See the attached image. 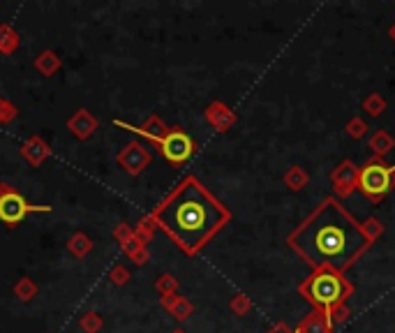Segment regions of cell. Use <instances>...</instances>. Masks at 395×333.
<instances>
[{
	"label": "cell",
	"instance_id": "6da1fadb",
	"mask_svg": "<svg viewBox=\"0 0 395 333\" xmlns=\"http://www.w3.org/2000/svg\"><path fill=\"white\" fill-rule=\"evenodd\" d=\"M368 238L363 229L333 202L317 209L291 234V246L315 266L342 271L363 253Z\"/></svg>",
	"mask_w": 395,
	"mask_h": 333
},
{
	"label": "cell",
	"instance_id": "7a4b0ae2",
	"mask_svg": "<svg viewBox=\"0 0 395 333\" xmlns=\"http://www.w3.org/2000/svg\"><path fill=\"white\" fill-rule=\"evenodd\" d=\"M160 227L188 253H196L210 236L229 220L218 199L201 187L196 179H188L155 211Z\"/></svg>",
	"mask_w": 395,
	"mask_h": 333
},
{
	"label": "cell",
	"instance_id": "3957f363",
	"mask_svg": "<svg viewBox=\"0 0 395 333\" xmlns=\"http://www.w3.org/2000/svg\"><path fill=\"white\" fill-rule=\"evenodd\" d=\"M305 294H308L317 306L330 308V306L340 303V301L345 299L347 285L335 271H330V268H321V271L312 275L310 282L305 285Z\"/></svg>",
	"mask_w": 395,
	"mask_h": 333
},
{
	"label": "cell",
	"instance_id": "277c9868",
	"mask_svg": "<svg viewBox=\"0 0 395 333\" xmlns=\"http://www.w3.org/2000/svg\"><path fill=\"white\" fill-rule=\"evenodd\" d=\"M393 174L395 165H381V162H370L361 169L359 174V185L361 190L372 199H379L391 190L393 185Z\"/></svg>",
	"mask_w": 395,
	"mask_h": 333
},
{
	"label": "cell",
	"instance_id": "5b68a950",
	"mask_svg": "<svg viewBox=\"0 0 395 333\" xmlns=\"http://www.w3.org/2000/svg\"><path fill=\"white\" fill-rule=\"evenodd\" d=\"M30 211H49V206H33L28 204L19 192L3 187L0 190V220L10 227H14L21 220L28 216Z\"/></svg>",
	"mask_w": 395,
	"mask_h": 333
},
{
	"label": "cell",
	"instance_id": "8992f818",
	"mask_svg": "<svg viewBox=\"0 0 395 333\" xmlns=\"http://www.w3.org/2000/svg\"><path fill=\"white\" fill-rule=\"evenodd\" d=\"M155 139H157V143H160L162 155L169 162H174V165H181V162L190 160V158H192V153H194L192 139H190L185 132H181V130H171L169 135L155 137Z\"/></svg>",
	"mask_w": 395,
	"mask_h": 333
},
{
	"label": "cell",
	"instance_id": "52a82bcc",
	"mask_svg": "<svg viewBox=\"0 0 395 333\" xmlns=\"http://www.w3.org/2000/svg\"><path fill=\"white\" fill-rule=\"evenodd\" d=\"M69 128H72L79 137H88L95 130V121H93V118H88L84 111H81L74 121H69Z\"/></svg>",
	"mask_w": 395,
	"mask_h": 333
},
{
	"label": "cell",
	"instance_id": "ba28073f",
	"mask_svg": "<svg viewBox=\"0 0 395 333\" xmlns=\"http://www.w3.org/2000/svg\"><path fill=\"white\" fill-rule=\"evenodd\" d=\"M273 333H289V331H286V329H278V331H273Z\"/></svg>",
	"mask_w": 395,
	"mask_h": 333
}]
</instances>
